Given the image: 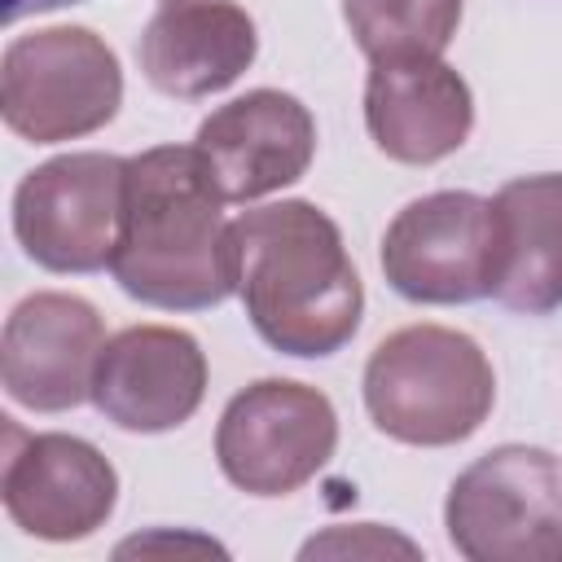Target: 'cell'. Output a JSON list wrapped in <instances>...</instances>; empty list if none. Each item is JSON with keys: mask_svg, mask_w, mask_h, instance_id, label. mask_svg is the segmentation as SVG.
I'll use <instances>...</instances> for the list:
<instances>
[{"mask_svg": "<svg viewBox=\"0 0 562 562\" xmlns=\"http://www.w3.org/2000/svg\"><path fill=\"white\" fill-rule=\"evenodd\" d=\"M0 457V501L26 536L70 544L88 540L114 514L119 474L88 439L61 430L31 435L4 417Z\"/></svg>", "mask_w": 562, "mask_h": 562, "instance_id": "cell-9", "label": "cell"}, {"mask_svg": "<svg viewBox=\"0 0 562 562\" xmlns=\"http://www.w3.org/2000/svg\"><path fill=\"white\" fill-rule=\"evenodd\" d=\"M105 347L101 312L61 290L26 294L0 338L4 395L31 413H66L92 400L97 356Z\"/></svg>", "mask_w": 562, "mask_h": 562, "instance_id": "cell-10", "label": "cell"}, {"mask_svg": "<svg viewBox=\"0 0 562 562\" xmlns=\"http://www.w3.org/2000/svg\"><path fill=\"white\" fill-rule=\"evenodd\" d=\"M228 277L255 334L281 356L321 360L360 329V272L338 224L303 198L241 211L228 224Z\"/></svg>", "mask_w": 562, "mask_h": 562, "instance_id": "cell-1", "label": "cell"}, {"mask_svg": "<svg viewBox=\"0 0 562 562\" xmlns=\"http://www.w3.org/2000/svg\"><path fill=\"white\" fill-rule=\"evenodd\" d=\"M193 145L211 162L228 202H255L303 180L316 154V119L281 88H250L211 110Z\"/></svg>", "mask_w": 562, "mask_h": 562, "instance_id": "cell-12", "label": "cell"}, {"mask_svg": "<svg viewBox=\"0 0 562 562\" xmlns=\"http://www.w3.org/2000/svg\"><path fill=\"white\" fill-rule=\"evenodd\" d=\"M154 549H167V553H171V549H176V553L193 549V553H215V558H224V549H220L215 540H202V536H167V531L123 540V544H119V558H127V553H154Z\"/></svg>", "mask_w": 562, "mask_h": 562, "instance_id": "cell-18", "label": "cell"}, {"mask_svg": "<svg viewBox=\"0 0 562 562\" xmlns=\"http://www.w3.org/2000/svg\"><path fill=\"white\" fill-rule=\"evenodd\" d=\"M61 4H79V0H4V22H22L26 13H48Z\"/></svg>", "mask_w": 562, "mask_h": 562, "instance_id": "cell-19", "label": "cell"}, {"mask_svg": "<svg viewBox=\"0 0 562 562\" xmlns=\"http://www.w3.org/2000/svg\"><path fill=\"white\" fill-rule=\"evenodd\" d=\"M338 448V413L325 391L290 378L250 382L215 426V461L246 496H290Z\"/></svg>", "mask_w": 562, "mask_h": 562, "instance_id": "cell-6", "label": "cell"}, {"mask_svg": "<svg viewBox=\"0 0 562 562\" xmlns=\"http://www.w3.org/2000/svg\"><path fill=\"white\" fill-rule=\"evenodd\" d=\"M496 404V373L483 347L448 325H404L364 364V408L373 426L413 448L470 439Z\"/></svg>", "mask_w": 562, "mask_h": 562, "instance_id": "cell-3", "label": "cell"}, {"mask_svg": "<svg viewBox=\"0 0 562 562\" xmlns=\"http://www.w3.org/2000/svg\"><path fill=\"white\" fill-rule=\"evenodd\" d=\"M206 395V356L189 329L132 325L105 338L92 373V404L132 435L184 426Z\"/></svg>", "mask_w": 562, "mask_h": 562, "instance_id": "cell-11", "label": "cell"}, {"mask_svg": "<svg viewBox=\"0 0 562 562\" xmlns=\"http://www.w3.org/2000/svg\"><path fill=\"white\" fill-rule=\"evenodd\" d=\"M364 127L386 158L430 167L457 154L474 127L470 83L443 57L369 61Z\"/></svg>", "mask_w": 562, "mask_h": 562, "instance_id": "cell-13", "label": "cell"}, {"mask_svg": "<svg viewBox=\"0 0 562 562\" xmlns=\"http://www.w3.org/2000/svg\"><path fill=\"white\" fill-rule=\"evenodd\" d=\"M255 53V18L233 0H162L136 44L145 79L180 101L237 83Z\"/></svg>", "mask_w": 562, "mask_h": 562, "instance_id": "cell-14", "label": "cell"}, {"mask_svg": "<svg viewBox=\"0 0 562 562\" xmlns=\"http://www.w3.org/2000/svg\"><path fill=\"white\" fill-rule=\"evenodd\" d=\"M496 277L492 299L522 316L562 307V171L518 176L492 198Z\"/></svg>", "mask_w": 562, "mask_h": 562, "instance_id": "cell-15", "label": "cell"}, {"mask_svg": "<svg viewBox=\"0 0 562 562\" xmlns=\"http://www.w3.org/2000/svg\"><path fill=\"white\" fill-rule=\"evenodd\" d=\"M443 527L470 562H562V461L531 443L483 452L452 479Z\"/></svg>", "mask_w": 562, "mask_h": 562, "instance_id": "cell-4", "label": "cell"}, {"mask_svg": "<svg viewBox=\"0 0 562 562\" xmlns=\"http://www.w3.org/2000/svg\"><path fill=\"white\" fill-rule=\"evenodd\" d=\"M382 272L408 303H474L492 294L496 224L492 198L439 189L408 202L382 233Z\"/></svg>", "mask_w": 562, "mask_h": 562, "instance_id": "cell-8", "label": "cell"}, {"mask_svg": "<svg viewBox=\"0 0 562 562\" xmlns=\"http://www.w3.org/2000/svg\"><path fill=\"white\" fill-rule=\"evenodd\" d=\"M224 189L198 145L127 158L114 281L145 307L202 312L233 294Z\"/></svg>", "mask_w": 562, "mask_h": 562, "instance_id": "cell-2", "label": "cell"}, {"mask_svg": "<svg viewBox=\"0 0 562 562\" xmlns=\"http://www.w3.org/2000/svg\"><path fill=\"white\" fill-rule=\"evenodd\" d=\"M127 158L61 154L22 176L13 193V237L48 272H97L114 259L123 224Z\"/></svg>", "mask_w": 562, "mask_h": 562, "instance_id": "cell-7", "label": "cell"}, {"mask_svg": "<svg viewBox=\"0 0 562 562\" xmlns=\"http://www.w3.org/2000/svg\"><path fill=\"white\" fill-rule=\"evenodd\" d=\"M342 18L369 61L439 57L461 26V0H342Z\"/></svg>", "mask_w": 562, "mask_h": 562, "instance_id": "cell-16", "label": "cell"}, {"mask_svg": "<svg viewBox=\"0 0 562 562\" xmlns=\"http://www.w3.org/2000/svg\"><path fill=\"white\" fill-rule=\"evenodd\" d=\"M123 105L114 48L88 26L13 35L0 57V119L31 145H57L105 127Z\"/></svg>", "mask_w": 562, "mask_h": 562, "instance_id": "cell-5", "label": "cell"}, {"mask_svg": "<svg viewBox=\"0 0 562 562\" xmlns=\"http://www.w3.org/2000/svg\"><path fill=\"white\" fill-rule=\"evenodd\" d=\"M417 558L422 549L378 522H356V527H329L303 544V558Z\"/></svg>", "mask_w": 562, "mask_h": 562, "instance_id": "cell-17", "label": "cell"}]
</instances>
